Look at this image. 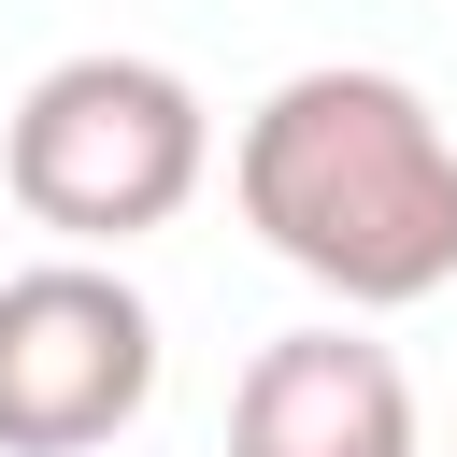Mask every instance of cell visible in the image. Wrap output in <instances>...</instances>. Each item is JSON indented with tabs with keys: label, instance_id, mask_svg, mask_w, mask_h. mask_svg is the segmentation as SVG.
Masks as SVG:
<instances>
[{
	"label": "cell",
	"instance_id": "1",
	"mask_svg": "<svg viewBox=\"0 0 457 457\" xmlns=\"http://www.w3.org/2000/svg\"><path fill=\"white\" fill-rule=\"evenodd\" d=\"M228 200L343 314H414L457 286V129L371 57L286 71L228 143Z\"/></svg>",
	"mask_w": 457,
	"mask_h": 457
},
{
	"label": "cell",
	"instance_id": "2",
	"mask_svg": "<svg viewBox=\"0 0 457 457\" xmlns=\"http://www.w3.org/2000/svg\"><path fill=\"white\" fill-rule=\"evenodd\" d=\"M214 171V114L171 57H129V43H86L57 71H29L14 129H0V186L29 228H57L71 257H114L143 228H171Z\"/></svg>",
	"mask_w": 457,
	"mask_h": 457
},
{
	"label": "cell",
	"instance_id": "3",
	"mask_svg": "<svg viewBox=\"0 0 457 457\" xmlns=\"http://www.w3.org/2000/svg\"><path fill=\"white\" fill-rule=\"evenodd\" d=\"M157 400V314L114 257L0 271V457H100Z\"/></svg>",
	"mask_w": 457,
	"mask_h": 457
},
{
	"label": "cell",
	"instance_id": "4",
	"mask_svg": "<svg viewBox=\"0 0 457 457\" xmlns=\"http://www.w3.org/2000/svg\"><path fill=\"white\" fill-rule=\"evenodd\" d=\"M228 457H414V371L371 328H286L228 386Z\"/></svg>",
	"mask_w": 457,
	"mask_h": 457
}]
</instances>
